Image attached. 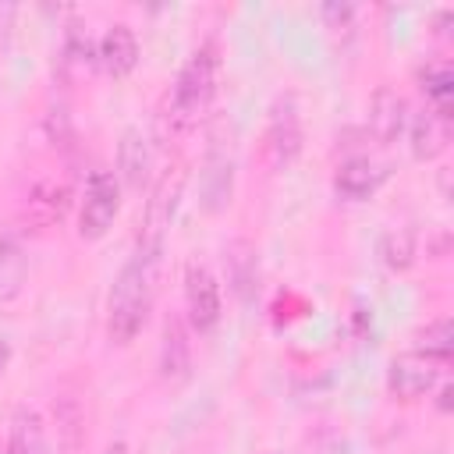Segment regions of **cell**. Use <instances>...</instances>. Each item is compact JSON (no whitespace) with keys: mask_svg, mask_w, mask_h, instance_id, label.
Returning a JSON list of instances; mask_svg holds the SVG:
<instances>
[{"mask_svg":"<svg viewBox=\"0 0 454 454\" xmlns=\"http://www.w3.org/2000/svg\"><path fill=\"white\" fill-rule=\"evenodd\" d=\"M156 266L160 255H145V252H135L121 266L106 301V337L114 344H131L135 333L145 326L156 294Z\"/></svg>","mask_w":454,"mask_h":454,"instance_id":"cell-1","label":"cell"},{"mask_svg":"<svg viewBox=\"0 0 454 454\" xmlns=\"http://www.w3.org/2000/svg\"><path fill=\"white\" fill-rule=\"evenodd\" d=\"M213 89H216V50L213 43H202L177 71V82L170 92V117L177 124L195 121L213 99Z\"/></svg>","mask_w":454,"mask_h":454,"instance_id":"cell-2","label":"cell"},{"mask_svg":"<svg viewBox=\"0 0 454 454\" xmlns=\"http://www.w3.org/2000/svg\"><path fill=\"white\" fill-rule=\"evenodd\" d=\"M121 209V184L110 170H92L85 181V199H82V213H78V234L85 241H99L114 216Z\"/></svg>","mask_w":454,"mask_h":454,"instance_id":"cell-3","label":"cell"},{"mask_svg":"<svg viewBox=\"0 0 454 454\" xmlns=\"http://www.w3.org/2000/svg\"><path fill=\"white\" fill-rule=\"evenodd\" d=\"M443 365H447V362H436V358H429V355H422V351H404V355H397V358L390 362V369H387V387H390V394L401 397V401H419V397H426V394L436 387Z\"/></svg>","mask_w":454,"mask_h":454,"instance_id":"cell-4","label":"cell"},{"mask_svg":"<svg viewBox=\"0 0 454 454\" xmlns=\"http://www.w3.org/2000/svg\"><path fill=\"white\" fill-rule=\"evenodd\" d=\"M177 195H181V174H163L160 184L153 188V199L145 202V220H142V234H138V248L135 252H145V255H160L163 248V234L170 227V216H174V206H177Z\"/></svg>","mask_w":454,"mask_h":454,"instance_id":"cell-5","label":"cell"},{"mask_svg":"<svg viewBox=\"0 0 454 454\" xmlns=\"http://www.w3.org/2000/svg\"><path fill=\"white\" fill-rule=\"evenodd\" d=\"M184 312L199 333L213 330L220 323V312H223L220 284L202 262H188V270H184Z\"/></svg>","mask_w":454,"mask_h":454,"instance_id":"cell-6","label":"cell"},{"mask_svg":"<svg viewBox=\"0 0 454 454\" xmlns=\"http://www.w3.org/2000/svg\"><path fill=\"white\" fill-rule=\"evenodd\" d=\"M447 145H450V110L422 106L411 117V156L415 160H436Z\"/></svg>","mask_w":454,"mask_h":454,"instance_id":"cell-7","label":"cell"},{"mask_svg":"<svg viewBox=\"0 0 454 454\" xmlns=\"http://www.w3.org/2000/svg\"><path fill=\"white\" fill-rule=\"evenodd\" d=\"M408 124V103L397 89L390 85H380L372 92V103H369V131L380 145H390Z\"/></svg>","mask_w":454,"mask_h":454,"instance_id":"cell-8","label":"cell"},{"mask_svg":"<svg viewBox=\"0 0 454 454\" xmlns=\"http://www.w3.org/2000/svg\"><path fill=\"white\" fill-rule=\"evenodd\" d=\"M270 149L277 163H291L301 149V121L291 96H280L270 114Z\"/></svg>","mask_w":454,"mask_h":454,"instance_id":"cell-9","label":"cell"},{"mask_svg":"<svg viewBox=\"0 0 454 454\" xmlns=\"http://www.w3.org/2000/svg\"><path fill=\"white\" fill-rule=\"evenodd\" d=\"M64 209H67V184L57 181V177H39L28 188V199L21 206V216L32 227H50L53 220L64 216Z\"/></svg>","mask_w":454,"mask_h":454,"instance_id":"cell-10","label":"cell"},{"mask_svg":"<svg viewBox=\"0 0 454 454\" xmlns=\"http://www.w3.org/2000/svg\"><path fill=\"white\" fill-rule=\"evenodd\" d=\"M96 57H99V64H103L106 74H114V78L131 74L135 64H138V39H135V32L128 25H110L99 35Z\"/></svg>","mask_w":454,"mask_h":454,"instance_id":"cell-11","label":"cell"},{"mask_svg":"<svg viewBox=\"0 0 454 454\" xmlns=\"http://www.w3.org/2000/svg\"><path fill=\"white\" fill-rule=\"evenodd\" d=\"M380 181H383V170H380L369 156H351V160H344V163L337 167V174H333V188H337V195L348 199V202L369 199V195L380 188Z\"/></svg>","mask_w":454,"mask_h":454,"instance_id":"cell-12","label":"cell"},{"mask_svg":"<svg viewBox=\"0 0 454 454\" xmlns=\"http://www.w3.org/2000/svg\"><path fill=\"white\" fill-rule=\"evenodd\" d=\"M28 255L18 234H0V301H14L25 291Z\"/></svg>","mask_w":454,"mask_h":454,"instance_id":"cell-13","label":"cell"},{"mask_svg":"<svg viewBox=\"0 0 454 454\" xmlns=\"http://www.w3.org/2000/svg\"><path fill=\"white\" fill-rule=\"evenodd\" d=\"M231 149L220 145V138H213L209 156H206V174H202V188H206V209H220L231 202Z\"/></svg>","mask_w":454,"mask_h":454,"instance_id":"cell-14","label":"cell"},{"mask_svg":"<svg viewBox=\"0 0 454 454\" xmlns=\"http://www.w3.org/2000/svg\"><path fill=\"white\" fill-rule=\"evenodd\" d=\"M117 163H121V174L131 188H142L149 181V170H153V149H149V138L138 131V128H128L124 138H121V149H117Z\"/></svg>","mask_w":454,"mask_h":454,"instance_id":"cell-15","label":"cell"},{"mask_svg":"<svg viewBox=\"0 0 454 454\" xmlns=\"http://www.w3.org/2000/svg\"><path fill=\"white\" fill-rule=\"evenodd\" d=\"M7 454H46V429L43 415L32 408H18L7 429Z\"/></svg>","mask_w":454,"mask_h":454,"instance_id":"cell-16","label":"cell"},{"mask_svg":"<svg viewBox=\"0 0 454 454\" xmlns=\"http://www.w3.org/2000/svg\"><path fill=\"white\" fill-rule=\"evenodd\" d=\"M188 355H192V348H188V330H184L181 316H170V319L163 323V344H160V372H163L167 380H177V376H184V372H188Z\"/></svg>","mask_w":454,"mask_h":454,"instance_id":"cell-17","label":"cell"},{"mask_svg":"<svg viewBox=\"0 0 454 454\" xmlns=\"http://www.w3.org/2000/svg\"><path fill=\"white\" fill-rule=\"evenodd\" d=\"M422 92L429 99V106H443L450 110V96H454V71L447 60H433L422 67Z\"/></svg>","mask_w":454,"mask_h":454,"instance_id":"cell-18","label":"cell"},{"mask_svg":"<svg viewBox=\"0 0 454 454\" xmlns=\"http://www.w3.org/2000/svg\"><path fill=\"white\" fill-rule=\"evenodd\" d=\"M415 351H422V355H429V358H436V362H447L450 351H454V323H450V316L433 319V323L419 333Z\"/></svg>","mask_w":454,"mask_h":454,"instance_id":"cell-19","label":"cell"},{"mask_svg":"<svg viewBox=\"0 0 454 454\" xmlns=\"http://www.w3.org/2000/svg\"><path fill=\"white\" fill-rule=\"evenodd\" d=\"M380 255L390 270H408L411 259H415V234L397 227V231H387L383 234V245H380Z\"/></svg>","mask_w":454,"mask_h":454,"instance_id":"cell-20","label":"cell"},{"mask_svg":"<svg viewBox=\"0 0 454 454\" xmlns=\"http://www.w3.org/2000/svg\"><path fill=\"white\" fill-rule=\"evenodd\" d=\"M323 18L330 21V28H348L355 18V7L351 4H323Z\"/></svg>","mask_w":454,"mask_h":454,"instance_id":"cell-21","label":"cell"},{"mask_svg":"<svg viewBox=\"0 0 454 454\" xmlns=\"http://www.w3.org/2000/svg\"><path fill=\"white\" fill-rule=\"evenodd\" d=\"M450 394H454V387H450V383H443V387H440V411H447V408H450Z\"/></svg>","mask_w":454,"mask_h":454,"instance_id":"cell-22","label":"cell"},{"mask_svg":"<svg viewBox=\"0 0 454 454\" xmlns=\"http://www.w3.org/2000/svg\"><path fill=\"white\" fill-rule=\"evenodd\" d=\"M7 362H11V344L0 337V376H4V369H7Z\"/></svg>","mask_w":454,"mask_h":454,"instance_id":"cell-23","label":"cell"},{"mask_svg":"<svg viewBox=\"0 0 454 454\" xmlns=\"http://www.w3.org/2000/svg\"><path fill=\"white\" fill-rule=\"evenodd\" d=\"M106 454H128V447H124V443H110Z\"/></svg>","mask_w":454,"mask_h":454,"instance_id":"cell-24","label":"cell"},{"mask_svg":"<svg viewBox=\"0 0 454 454\" xmlns=\"http://www.w3.org/2000/svg\"><path fill=\"white\" fill-rule=\"evenodd\" d=\"M4 14H7V7H0V18H4Z\"/></svg>","mask_w":454,"mask_h":454,"instance_id":"cell-25","label":"cell"}]
</instances>
